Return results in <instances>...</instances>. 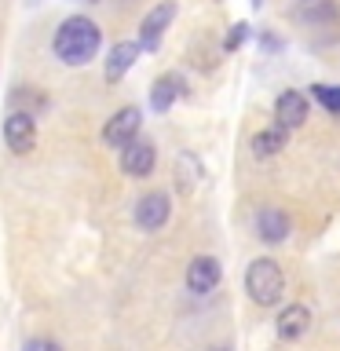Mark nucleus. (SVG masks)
<instances>
[{
	"label": "nucleus",
	"instance_id": "1",
	"mask_svg": "<svg viewBox=\"0 0 340 351\" xmlns=\"http://www.w3.org/2000/svg\"><path fill=\"white\" fill-rule=\"evenodd\" d=\"M99 44H103V29H99L88 15H70V19L59 22V29H55L51 51H55V59L66 62V66H88L95 59Z\"/></svg>",
	"mask_w": 340,
	"mask_h": 351
},
{
	"label": "nucleus",
	"instance_id": "2",
	"mask_svg": "<svg viewBox=\"0 0 340 351\" xmlns=\"http://www.w3.org/2000/svg\"><path fill=\"white\" fill-rule=\"evenodd\" d=\"M245 293H249V300L260 304V307L282 304V296H285V274H282V267L271 256L252 260L249 271H245Z\"/></svg>",
	"mask_w": 340,
	"mask_h": 351
},
{
	"label": "nucleus",
	"instance_id": "3",
	"mask_svg": "<svg viewBox=\"0 0 340 351\" xmlns=\"http://www.w3.org/2000/svg\"><path fill=\"white\" fill-rule=\"evenodd\" d=\"M175 19V4L172 0H158L147 15H143L139 22V51H158L161 48V37H165V29H169V22Z\"/></svg>",
	"mask_w": 340,
	"mask_h": 351
},
{
	"label": "nucleus",
	"instance_id": "4",
	"mask_svg": "<svg viewBox=\"0 0 340 351\" xmlns=\"http://www.w3.org/2000/svg\"><path fill=\"white\" fill-rule=\"evenodd\" d=\"M154 165H158V147H154L150 139L136 136L121 147V172L132 176V180H147L154 172Z\"/></svg>",
	"mask_w": 340,
	"mask_h": 351
},
{
	"label": "nucleus",
	"instance_id": "5",
	"mask_svg": "<svg viewBox=\"0 0 340 351\" xmlns=\"http://www.w3.org/2000/svg\"><path fill=\"white\" fill-rule=\"evenodd\" d=\"M4 139H8V150L11 154H29L37 147V121L26 110H11L4 117Z\"/></svg>",
	"mask_w": 340,
	"mask_h": 351
},
{
	"label": "nucleus",
	"instance_id": "6",
	"mask_svg": "<svg viewBox=\"0 0 340 351\" xmlns=\"http://www.w3.org/2000/svg\"><path fill=\"white\" fill-rule=\"evenodd\" d=\"M139 125H143L139 106H121L117 114L106 121V128H103V143H106V147H114V150H121L128 139H136V136H139Z\"/></svg>",
	"mask_w": 340,
	"mask_h": 351
},
{
	"label": "nucleus",
	"instance_id": "7",
	"mask_svg": "<svg viewBox=\"0 0 340 351\" xmlns=\"http://www.w3.org/2000/svg\"><path fill=\"white\" fill-rule=\"evenodd\" d=\"M169 216H172V202L165 191H154V194L139 197V205H136V227L139 230H150L154 234V230H161L169 223Z\"/></svg>",
	"mask_w": 340,
	"mask_h": 351
},
{
	"label": "nucleus",
	"instance_id": "8",
	"mask_svg": "<svg viewBox=\"0 0 340 351\" xmlns=\"http://www.w3.org/2000/svg\"><path fill=\"white\" fill-rule=\"evenodd\" d=\"M219 278H223V267H219L216 256H194L191 267H186V289H191L194 296H205L212 293Z\"/></svg>",
	"mask_w": 340,
	"mask_h": 351
},
{
	"label": "nucleus",
	"instance_id": "9",
	"mask_svg": "<svg viewBox=\"0 0 340 351\" xmlns=\"http://www.w3.org/2000/svg\"><path fill=\"white\" fill-rule=\"evenodd\" d=\"M307 121V99L300 92H282L278 99H274V125H282L285 132H293V128H300Z\"/></svg>",
	"mask_w": 340,
	"mask_h": 351
},
{
	"label": "nucleus",
	"instance_id": "10",
	"mask_svg": "<svg viewBox=\"0 0 340 351\" xmlns=\"http://www.w3.org/2000/svg\"><path fill=\"white\" fill-rule=\"evenodd\" d=\"M136 59H139V44L136 40H117L114 48H110V55H106V70H103L106 84L125 81V73L136 66Z\"/></svg>",
	"mask_w": 340,
	"mask_h": 351
},
{
	"label": "nucleus",
	"instance_id": "11",
	"mask_svg": "<svg viewBox=\"0 0 340 351\" xmlns=\"http://www.w3.org/2000/svg\"><path fill=\"white\" fill-rule=\"evenodd\" d=\"M282 340H300L307 337V329H311V307L307 304H289L278 311V322H274Z\"/></svg>",
	"mask_w": 340,
	"mask_h": 351
},
{
	"label": "nucleus",
	"instance_id": "12",
	"mask_svg": "<svg viewBox=\"0 0 340 351\" xmlns=\"http://www.w3.org/2000/svg\"><path fill=\"white\" fill-rule=\"evenodd\" d=\"M256 238L260 241H267V245H278V241L289 238V216L282 213V208H260L256 213Z\"/></svg>",
	"mask_w": 340,
	"mask_h": 351
},
{
	"label": "nucleus",
	"instance_id": "13",
	"mask_svg": "<svg viewBox=\"0 0 340 351\" xmlns=\"http://www.w3.org/2000/svg\"><path fill=\"white\" fill-rule=\"evenodd\" d=\"M183 73H161L158 81H154L150 88V106H154V114H165V110H172V103L183 95Z\"/></svg>",
	"mask_w": 340,
	"mask_h": 351
},
{
	"label": "nucleus",
	"instance_id": "14",
	"mask_svg": "<svg viewBox=\"0 0 340 351\" xmlns=\"http://www.w3.org/2000/svg\"><path fill=\"white\" fill-rule=\"evenodd\" d=\"M285 143H289V132H285L282 125L263 128V132H256V136H252V158L267 161V158H274V154L285 150Z\"/></svg>",
	"mask_w": 340,
	"mask_h": 351
},
{
	"label": "nucleus",
	"instance_id": "15",
	"mask_svg": "<svg viewBox=\"0 0 340 351\" xmlns=\"http://www.w3.org/2000/svg\"><path fill=\"white\" fill-rule=\"evenodd\" d=\"M202 176H205V169H202V161H197L191 150H183L180 158H175V191L180 194H191Z\"/></svg>",
	"mask_w": 340,
	"mask_h": 351
},
{
	"label": "nucleus",
	"instance_id": "16",
	"mask_svg": "<svg viewBox=\"0 0 340 351\" xmlns=\"http://www.w3.org/2000/svg\"><path fill=\"white\" fill-rule=\"evenodd\" d=\"M311 95L329 110V114L340 117V84H311Z\"/></svg>",
	"mask_w": 340,
	"mask_h": 351
},
{
	"label": "nucleus",
	"instance_id": "17",
	"mask_svg": "<svg viewBox=\"0 0 340 351\" xmlns=\"http://www.w3.org/2000/svg\"><path fill=\"white\" fill-rule=\"evenodd\" d=\"M11 106H15V110H22V106H33V110H44V106H48V99H44L40 92H29V88H26V84H19V88H15V92H11Z\"/></svg>",
	"mask_w": 340,
	"mask_h": 351
},
{
	"label": "nucleus",
	"instance_id": "18",
	"mask_svg": "<svg viewBox=\"0 0 340 351\" xmlns=\"http://www.w3.org/2000/svg\"><path fill=\"white\" fill-rule=\"evenodd\" d=\"M249 33H252V26H249V22H234V26H230V33L223 37V51H238L241 44L249 40Z\"/></svg>",
	"mask_w": 340,
	"mask_h": 351
},
{
	"label": "nucleus",
	"instance_id": "19",
	"mask_svg": "<svg viewBox=\"0 0 340 351\" xmlns=\"http://www.w3.org/2000/svg\"><path fill=\"white\" fill-rule=\"evenodd\" d=\"M22 351H62L59 340H48V337H37V340H29Z\"/></svg>",
	"mask_w": 340,
	"mask_h": 351
},
{
	"label": "nucleus",
	"instance_id": "20",
	"mask_svg": "<svg viewBox=\"0 0 340 351\" xmlns=\"http://www.w3.org/2000/svg\"><path fill=\"white\" fill-rule=\"evenodd\" d=\"M263 48H267V51H278L282 40H278V37H263Z\"/></svg>",
	"mask_w": 340,
	"mask_h": 351
},
{
	"label": "nucleus",
	"instance_id": "21",
	"mask_svg": "<svg viewBox=\"0 0 340 351\" xmlns=\"http://www.w3.org/2000/svg\"><path fill=\"white\" fill-rule=\"evenodd\" d=\"M208 351H230V344H216V348H208Z\"/></svg>",
	"mask_w": 340,
	"mask_h": 351
},
{
	"label": "nucleus",
	"instance_id": "22",
	"mask_svg": "<svg viewBox=\"0 0 340 351\" xmlns=\"http://www.w3.org/2000/svg\"><path fill=\"white\" fill-rule=\"evenodd\" d=\"M249 4H252V8H260V4H263V0H249Z\"/></svg>",
	"mask_w": 340,
	"mask_h": 351
},
{
	"label": "nucleus",
	"instance_id": "23",
	"mask_svg": "<svg viewBox=\"0 0 340 351\" xmlns=\"http://www.w3.org/2000/svg\"><path fill=\"white\" fill-rule=\"evenodd\" d=\"M304 4H311V0H304Z\"/></svg>",
	"mask_w": 340,
	"mask_h": 351
},
{
	"label": "nucleus",
	"instance_id": "24",
	"mask_svg": "<svg viewBox=\"0 0 340 351\" xmlns=\"http://www.w3.org/2000/svg\"><path fill=\"white\" fill-rule=\"evenodd\" d=\"M92 4H95V0H92Z\"/></svg>",
	"mask_w": 340,
	"mask_h": 351
}]
</instances>
